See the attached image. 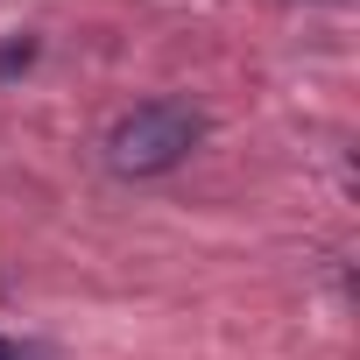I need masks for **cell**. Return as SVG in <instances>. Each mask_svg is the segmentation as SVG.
<instances>
[{
	"instance_id": "cell-1",
	"label": "cell",
	"mask_w": 360,
	"mask_h": 360,
	"mask_svg": "<svg viewBox=\"0 0 360 360\" xmlns=\"http://www.w3.org/2000/svg\"><path fill=\"white\" fill-rule=\"evenodd\" d=\"M198 134H205L198 106H184V99H148V106H134V113L106 134V162H113L120 176H162V169H176V162L198 148Z\"/></svg>"
},
{
	"instance_id": "cell-2",
	"label": "cell",
	"mask_w": 360,
	"mask_h": 360,
	"mask_svg": "<svg viewBox=\"0 0 360 360\" xmlns=\"http://www.w3.org/2000/svg\"><path fill=\"white\" fill-rule=\"evenodd\" d=\"M0 360H43L36 346H22V339H0Z\"/></svg>"
}]
</instances>
